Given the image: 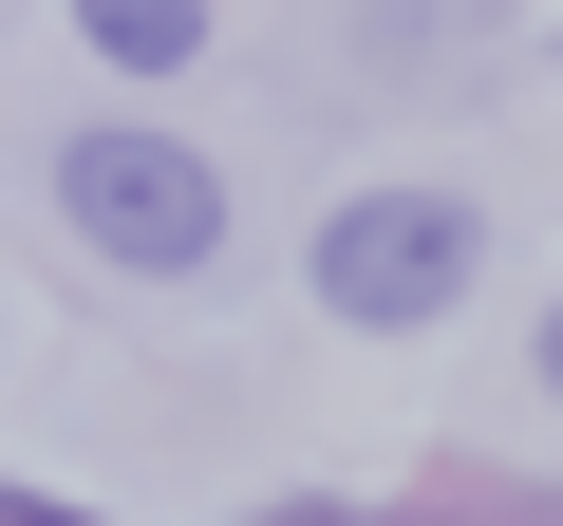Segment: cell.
Instances as JSON below:
<instances>
[{
  "label": "cell",
  "mask_w": 563,
  "mask_h": 526,
  "mask_svg": "<svg viewBox=\"0 0 563 526\" xmlns=\"http://www.w3.org/2000/svg\"><path fill=\"white\" fill-rule=\"evenodd\" d=\"M57 226L95 263H132V283H207L225 263V169L188 132H151V113H76L57 132Z\"/></svg>",
  "instance_id": "cell-1"
},
{
  "label": "cell",
  "mask_w": 563,
  "mask_h": 526,
  "mask_svg": "<svg viewBox=\"0 0 563 526\" xmlns=\"http://www.w3.org/2000/svg\"><path fill=\"white\" fill-rule=\"evenodd\" d=\"M470 263H488L470 188H357V207H320V302H339L357 339L451 320V302H470Z\"/></svg>",
  "instance_id": "cell-2"
},
{
  "label": "cell",
  "mask_w": 563,
  "mask_h": 526,
  "mask_svg": "<svg viewBox=\"0 0 563 526\" xmlns=\"http://www.w3.org/2000/svg\"><path fill=\"white\" fill-rule=\"evenodd\" d=\"M76 39H95L113 76H188V57H207V0H76Z\"/></svg>",
  "instance_id": "cell-3"
}]
</instances>
